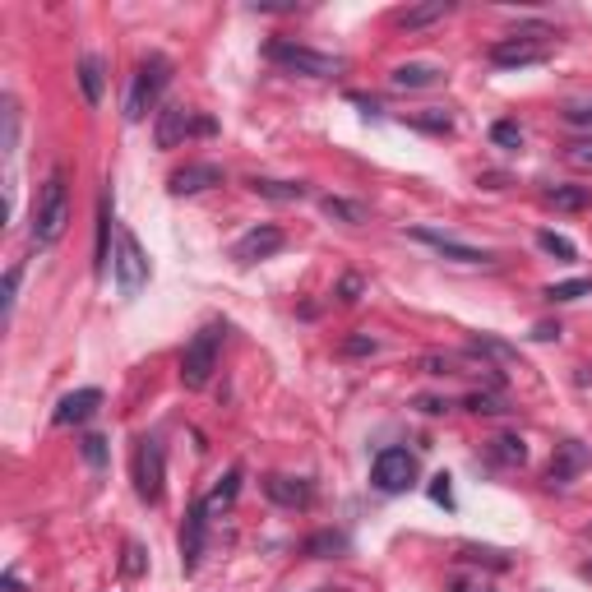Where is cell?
Returning <instances> with one entry per match:
<instances>
[{"label": "cell", "instance_id": "1", "mask_svg": "<svg viewBox=\"0 0 592 592\" xmlns=\"http://www.w3.org/2000/svg\"><path fill=\"white\" fill-rule=\"evenodd\" d=\"M69 227V191H65V172H52L37 191L33 204V246H56Z\"/></svg>", "mask_w": 592, "mask_h": 592}, {"label": "cell", "instance_id": "2", "mask_svg": "<svg viewBox=\"0 0 592 592\" xmlns=\"http://www.w3.org/2000/svg\"><path fill=\"white\" fill-rule=\"evenodd\" d=\"M167 79H172V61H167V56L139 61L134 79H130V93H126V121H144V116L153 111V102L162 98Z\"/></svg>", "mask_w": 592, "mask_h": 592}, {"label": "cell", "instance_id": "3", "mask_svg": "<svg viewBox=\"0 0 592 592\" xmlns=\"http://www.w3.org/2000/svg\"><path fill=\"white\" fill-rule=\"evenodd\" d=\"M218 343H223L218 324H204L199 334L185 343V352H181V385L185 389H204L208 385V375L218 370Z\"/></svg>", "mask_w": 592, "mask_h": 592}, {"label": "cell", "instance_id": "4", "mask_svg": "<svg viewBox=\"0 0 592 592\" xmlns=\"http://www.w3.org/2000/svg\"><path fill=\"white\" fill-rule=\"evenodd\" d=\"M551 28H518L514 37H500L491 46V61L500 69H523V65H541L551 56Z\"/></svg>", "mask_w": 592, "mask_h": 592}, {"label": "cell", "instance_id": "5", "mask_svg": "<svg viewBox=\"0 0 592 592\" xmlns=\"http://www.w3.org/2000/svg\"><path fill=\"white\" fill-rule=\"evenodd\" d=\"M269 61L292 69V75H305V79H334L343 75V61L328 56V52H311L301 42H269Z\"/></svg>", "mask_w": 592, "mask_h": 592}, {"label": "cell", "instance_id": "6", "mask_svg": "<svg viewBox=\"0 0 592 592\" xmlns=\"http://www.w3.org/2000/svg\"><path fill=\"white\" fill-rule=\"evenodd\" d=\"M111 273H116V288H121V296H134V292L149 282V255H144V246L134 241L130 227H116Z\"/></svg>", "mask_w": 592, "mask_h": 592}, {"label": "cell", "instance_id": "7", "mask_svg": "<svg viewBox=\"0 0 592 592\" xmlns=\"http://www.w3.org/2000/svg\"><path fill=\"white\" fill-rule=\"evenodd\" d=\"M417 454H408V449H380L370 463V482L375 491H385V495H402V491H412L417 486Z\"/></svg>", "mask_w": 592, "mask_h": 592}, {"label": "cell", "instance_id": "8", "mask_svg": "<svg viewBox=\"0 0 592 592\" xmlns=\"http://www.w3.org/2000/svg\"><path fill=\"white\" fill-rule=\"evenodd\" d=\"M191 134H213V121H204V116H195L191 107H181V102H167L158 111V126H153L158 149H176Z\"/></svg>", "mask_w": 592, "mask_h": 592}, {"label": "cell", "instance_id": "9", "mask_svg": "<svg viewBox=\"0 0 592 592\" xmlns=\"http://www.w3.org/2000/svg\"><path fill=\"white\" fill-rule=\"evenodd\" d=\"M162 482H167V458H162V444L158 440H139L134 449V491L144 505L162 500Z\"/></svg>", "mask_w": 592, "mask_h": 592}, {"label": "cell", "instance_id": "10", "mask_svg": "<svg viewBox=\"0 0 592 592\" xmlns=\"http://www.w3.org/2000/svg\"><path fill=\"white\" fill-rule=\"evenodd\" d=\"M278 250H282V227L259 223V227H250L241 241L231 246V259H236V264H259V259H269Z\"/></svg>", "mask_w": 592, "mask_h": 592}, {"label": "cell", "instance_id": "11", "mask_svg": "<svg viewBox=\"0 0 592 592\" xmlns=\"http://www.w3.org/2000/svg\"><path fill=\"white\" fill-rule=\"evenodd\" d=\"M412 236L417 241H426L431 250H440L444 259H454V264H491V250H477V246H463L458 236H444V231H435V227H412Z\"/></svg>", "mask_w": 592, "mask_h": 592}, {"label": "cell", "instance_id": "12", "mask_svg": "<svg viewBox=\"0 0 592 592\" xmlns=\"http://www.w3.org/2000/svg\"><path fill=\"white\" fill-rule=\"evenodd\" d=\"M583 467H588V444L583 440H560L556 454H551V467H547V482L551 486H570Z\"/></svg>", "mask_w": 592, "mask_h": 592}, {"label": "cell", "instance_id": "13", "mask_svg": "<svg viewBox=\"0 0 592 592\" xmlns=\"http://www.w3.org/2000/svg\"><path fill=\"white\" fill-rule=\"evenodd\" d=\"M264 495L273 505H282V509H305L315 500V486L305 477H282V472H269V477H264Z\"/></svg>", "mask_w": 592, "mask_h": 592}, {"label": "cell", "instance_id": "14", "mask_svg": "<svg viewBox=\"0 0 592 592\" xmlns=\"http://www.w3.org/2000/svg\"><path fill=\"white\" fill-rule=\"evenodd\" d=\"M204 532H208V514H204V505H195L191 514H185V528H181V570H185V574L199 570Z\"/></svg>", "mask_w": 592, "mask_h": 592}, {"label": "cell", "instance_id": "15", "mask_svg": "<svg viewBox=\"0 0 592 592\" xmlns=\"http://www.w3.org/2000/svg\"><path fill=\"white\" fill-rule=\"evenodd\" d=\"M208 185H223V167L218 162H191V167H181L167 176V191L172 195H199Z\"/></svg>", "mask_w": 592, "mask_h": 592}, {"label": "cell", "instance_id": "16", "mask_svg": "<svg viewBox=\"0 0 592 592\" xmlns=\"http://www.w3.org/2000/svg\"><path fill=\"white\" fill-rule=\"evenodd\" d=\"M102 408V389H75V393H65L61 398V408H56V426H84L93 412Z\"/></svg>", "mask_w": 592, "mask_h": 592}, {"label": "cell", "instance_id": "17", "mask_svg": "<svg viewBox=\"0 0 592 592\" xmlns=\"http://www.w3.org/2000/svg\"><path fill=\"white\" fill-rule=\"evenodd\" d=\"M440 79H444V69L431 65V61H408V65H398L389 75L393 88H435Z\"/></svg>", "mask_w": 592, "mask_h": 592}, {"label": "cell", "instance_id": "18", "mask_svg": "<svg viewBox=\"0 0 592 592\" xmlns=\"http://www.w3.org/2000/svg\"><path fill=\"white\" fill-rule=\"evenodd\" d=\"M236 495H241V467H231L227 477H223L218 486H213L208 500H199V505H204V514H208V518H218L223 509H231V505H236Z\"/></svg>", "mask_w": 592, "mask_h": 592}, {"label": "cell", "instance_id": "19", "mask_svg": "<svg viewBox=\"0 0 592 592\" xmlns=\"http://www.w3.org/2000/svg\"><path fill=\"white\" fill-rule=\"evenodd\" d=\"M320 208H324V218H334V223H347V227H361L370 213H366V204H357V199H343V195H324L320 199Z\"/></svg>", "mask_w": 592, "mask_h": 592}, {"label": "cell", "instance_id": "20", "mask_svg": "<svg viewBox=\"0 0 592 592\" xmlns=\"http://www.w3.org/2000/svg\"><path fill=\"white\" fill-rule=\"evenodd\" d=\"M250 191H255L259 199H278V204H296V199H305V185H301V181H264V176H255V181H250Z\"/></svg>", "mask_w": 592, "mask_h": 592}, {"label": "cell", "instance_id": "21", "mask_svg": "<svg viewBox=\"0 0 592 592\" xmlns=\"http://www.w3.org/2000/svg\"><path fill=\"white\" fill-rule=\"evenodd\" d=\"M311 560H334V556H343L347 551V532H334V528H324V532H315V537H305V547H301Z\"/></svg>", "mask_w": 592, "mask_h": 592}, {"label": "cell", "instance_id": "22", "mask_svg": "<svg viewBox=\"0 0 592 592\" xmlns=\"http://www.w3.org/2000/svg\"><path fill=\"white\" fill-rule=\"evenodd\" d=\"M547 204H551V208H564V213H579V208L592 204V191H588V185H551V191H547Z\"/></svg>", "mask_w": 592, "mask_h": 592}, {"label": "cell", "instance_id": "23", "mask_svg": "<svg viewBox=\"0 0 592 592\" xmlns=\"http://www.w3.org/2000/svg\"><path fill=\"white\" fill-rule=\"evenodd\" d=\"M449 10H454V5H449V0H431V5H417V10H402L393 23H398V28H426V23H435V19H444Z\"/></svg>", "mask_w": 592, "mask_h": 592}, {"label": "cell", "instance_id": "24", "mask_svg": "<svg viewBox=\"0 0 592 592\" xmlns=\"http://www.w3.org/2000/svg\"><path fill=\"white\" fill-rule=\"evenodd\" d=\"M79 88H84V98L98 107L102 102V61L98 56H84L79 61Z\"/></svg>", "mask_w": 592, "mask_h": 592}, {"label": "cell", "instance_id": "25", "mask_svg": "<svg viewBox=\"0 0 592 592\" xmlns=\"http://www.w3.org/2000/svg\"><path fill=\"white\" fill-rule=\"evenodd\" d=\"M408 121L417 126V130H426V134H449L454 130V116L449 111H440V107H426V111H412Z\"/></svg>", "mask_w": 592, "mask_h": 592}, {"label": "cell", "instance_id": "26", "mask_svg": "<svg viewBox=\"0 0 592 592\" xmlns=\"http://www.w3.org/2000/svg\"><path fill=\"white\" fill-rule=\"evenodd\" d=\"M463 408L477 412V417H500V412H509V402H505L500 393H482V389H477V393L463 398Z\"/></svg>", "mask_w": 592, "mask_h": 592}, {"label": "cell", "instance_id": "27", "mask_svg": "<svg viewBox=\"0 0 592 592\" xmlns=\"http://www.w3.org/2000/svg\"><path fill=\"white\" fill-rule=\"evenodd\" d=\"M495 357V361H518V347H509V343H500V338H491V334H482L477 343L467 347V357Z\"/></svg>", "mask_w": 592, "mask_h": 592}, {"label": "cell", "instance_id": "28", "mask_svg": "<svg viewBox=\"0 0 592 592\" xmlns=\"http://www.w3.org/2000/svg\"><path fill=\"white\" fill-rule=\"evenodd\" d=\"M588 292H592V278H570V282H551L541 296H547V301H579Z\"/></svg>", "mask_w": 592, "mask_h": 592}, {"label": "cell", "instance_id": "29", "mask_svg": "<svg viewBox=\"0 0 592 592\" xmlns=\"http://www.w3.org/2000/svg\"><path fill=\"white\" fill-rule=\"evenodd\" d=\"M537 246L547 250L551 259H564V264H570V259L579 255V250H574V241H570V236H560V231H537Z\"/></svg>", "mask_w": 592, "mask_h": 592}, {"label": "cell", "instance_id": "30", "mask_svg": "<svg viewBox=\"0 0 592 592\" xmlns=\"http://www.w3.org/2000/svg\"><path fill=\"white\" fill-rule=\"evenodd\" d=\"M458 560L491 564V570H509V556H505V551H495V547H458Z\"/></svg>", "mask_w": 592, "mask_h": 592}, {"label": "cell", "instance_id": "31", "mask_svg": "<svg viewBox=\"0 0 592 592\" xmlns=\"http://www.w3.org/2000/svg\"><path fill=\"white\" fill-rule=\"evenodd\" d=\"M338 352H343V357H375V352H380V338H370V334H352V338H343V343H338Z\"/></svg>", "mask_w": 592, "mask_h": 592}, {"label": "cell", "instance_id": "32", "mask_svg": "<svg viewBox=\"0 0 592 592\" xmlns=\"http://www.w3.org/2000/svg\"><path fill=\"white\" fill-rule=\"evenodd\" d=\"M491 144H500V149H523V130H518L514 121H495V126H491Z\"/></svg>", "mask_w": 592, "mask_h": 592}, {"label": "cell", "instance_id": "33", "mask_svg": "<svg viewBox=\"0 0 592 592\" xmlns=\"http://www.w3.org/2000/svg\"><path fill=\"white\" fill-rule=\"evenodd\" d=\"M495 458H500V463H523L528 458V444L518 440V435H500V440H495Z\"/></svg>", "mask_w": 592, "mask_h": 592}, {"label": "cell", "instance_id": "34", "mask_svg": "<svg viewBox=\"0 0 592 592\" xmlns=\"http://www.w3.org/2000/svg\"><path fill=\"white\" fill-rule=\"evenodd\" d=\"M84 458H88L93 467H102V463H107V440H102V435H84Z\"/></svg>", "mask_w": 592, "mask_h": 592}, {"label": "cell", "instance_id": "35", "mask_svg": "<svg viewBox=\"0 0 592 592\" xmlns=\"http://www.w3.org/2000/svg\"><path fill=\"white\" fill-rule=\"evenodd\" d=\"M564 158H570V167H592V139L570 144V149H564Z\"/></svg>", "mask_w": 592, "mask_h": 592}, {"label": "cell", "instance_id": "36", "mask_svg": "<svg viewBox=\"0 0 592 592\" xmlns=\"http://www.w3.org/2000/svg\"><path fill=\"white\" fill-rule=\"evenodd\" d=\"M361 288H366V282H361L357 273H347V278L338 282V301H343V305H352V301H357V296H361Z\"/></svg>", "mask_w": 592, "mask_h": 592}, {"label": "cell", "instance_id": "37", "mask_svg": "<svg viewBox=\"0 0 592 592\" xmlns=\"http://www.w3.org/2000/svg\"><path fill=\"white\" fill-rule=\"evenodd\" d=\"M564 121L570 126H592V102H570L564 107Z\"/></svg>", "mask_w": 592, "mask_h": 592}, {"label": "cell", "instance_id": "38", "mask_svg": "<svg viewBox=\"0 0 592 592\" xmlns=\"http://www.w3.org/2000/svg\"><path fill=\"white\" fill-rule=\"evenodd\" d=\"M431 500H435V505H444V509H454V491H449V477H444V472H440L435 486H431Z\"/></svg>", "mask_w": 592, "mask_h": 592}, {"label": "cell", "instance_id": "39", "mask_svg": "<svg viewBox=\"0 0 592 592\" xmlns=\"http://www.w3.org/2000/svg\"><path fill=\"white\" fill-rule=\"evenodd\" d=\"M14 301H19V269L5 273V320L14 315Z\"/></svg>", "mask_w": 592, "mask_h": 592}, {"label": "cell", "instance_id": "40", "mask_svg": "<svg viewBox=\"0 0 592 592\" xmlns=\"http://www.w3.org/2000/svg\"><path fill=\"white\" fill-rule=\"evenodd\" d=\"M107 223H111V204L102 199V223H98V264L107 259Z\"/></svg>", "mask_w": 592, "mask_h": 592}, {"label": "cell", "instance_id": "41", "mask_svg": "<svg viewBox=\"0 0 592 592\" xmlns=\"http://www.w3.org/2000/svg\"><path fill=\"white\" fill-rule=\"evenodd\" d=\"M121 570H126V574H139V570H144V551H139L134 541L126 547V564H121Z\"/></svg>", "mask_w": 592, "mask_h": 592}, {"label": "cell", "instance_id": "42", "mask_svg": "<svg viewBox=\"0 0 592 592\" xmlns=\"http://www.w3.org/2000/svg\"><path fill=\"white\" fill-rule=\"evenodd\" d=\"M532 338H541V343H551V338H560V324H537V334Z\"/></svg>", "mask_w": 592, "mask_h": 592}, {"label": "cell", "instance_id": "43", "mask_svg": "<svg viewBox=\"0 0 592 592\" xmlns=\"http://www.w3.org/2000/svg\"><path fill=\"white\" fill-rule=\"evenodd\" d=\"M5 592H23V583H19V574H14V570H5Z\"/></svg>", "mask_w": 592, "mask_h": 592}, {"label": "cell", "instance_id": "44", "mask_svg": "<svg viewBox=\"0 0 592 592\" xmlns=\"http://www.w3.org/2000/svg\"><path fill=\"white\" fill-rule=\"evenodd\" d=\"M579 574H583V579H592V560H588V564H583V570H579Z\"/></svg>", "mask_w": 592, "mask_h": 592}]
</instances>
